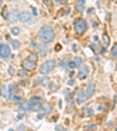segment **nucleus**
Masks as SVG:
<instances>
[{
  "label": "nucleus",
  "instance_id": "nucleus-5",
  "mask_svg": "<svg viewBox=\"0 0 117 131\" xmlns=\"http://www.w3.org/2000/svg\"><path fill=\"white\" fill-rule=\"evenodd\" d=\"M30 19H32V15H30V13L28 11H24V12H21V13H19V18H18V20H19L20 22H22V24L28 22Z\"/></svg>",
  "mask_w": 117,
  "mask_h": 131
},
{
  "label": "nucleus",
  "instance_id": "nucleus-23",
  "mask_svg": "<svg viewBox=\"0 0 117 131\" xmlns=\"http://www.w3.org/2000/svg\"><path fill=\"white\" fill-rule=\"evenodd\" d=\"M40 83L41 84H47V83H49V79L48 77H42V79H40Z\"/></svg>",
  "mask_w": 117,
  "mask_h": 131
},
{
  "label": "nucleus",
  "instance_id": "nucleus-7",
  "mask_svg": "<svg viewBox=\"0 0 117 131\" xmlns=\"http://www.w3.org/2000/svg\"><path fill=\"white\" fill-rule=\"evenodd\" d=\"M18 18H19V12L16 11V9H12V11L8 13L6 19H7L9 22H15L16 20H18Z\"/></svg>",
  "mask_w": 117,
  "mask_h": 131
},
{
  "label": "nucleus",
  "instance_id": "nucleus-36",
  "mask_svg": "<svg viewBox=\"0 0 117 131\" xmlns=\"http://www.w3.org/2000/svg\"><path fill=\"white\" fill-rule=\"evenodd\" d=\"M74 74H75L74 71H70V74H69V77H73V76H74Z\"/></svg>",
  "mask_w": 117,
  "mask_h": 131
},
{
  "label": "nucleus",
  "instance_id": "nucleus-24",
  "mask_svg": "<svg viewBox=\"0 0 117 131\" xmlns=\"http://www.w3.org/2000/svg\"><path fill=\"white\" fill-rule=\"evenodd\" d=\"M20 33V28L19 27H13L12 28V34H14V35H18Z\"/></svg>",
  "mask_w": 117,
  "mask_h": 131
},
{
  "label": "nucleus",
  "instance_id": "nucleus-22",
  "mask_svg": "<svg viewBox=\"0 0 117 131\" xmlns=\"http://www.w3.org/2000/svg\"><path fill=\"white\" fill-rule=\"evenodd\" d=\"M111 55L114 57H117V45H115L114 47H112V49H111Z\"/></svg>",
  "mask_w": 117,
  "mask_h": 131
},
{
  "label": "nucleus",
  "instance_id": "nucleus-3",
  "mask_svg": "<svg viewBox=\"0 0 117 131\" xmlns=\"http://www.w3.org/2000/svg\"><path fill=\"white\" fill-rule=\"evenodd\" d=\"M87 30V22L83 19H77L75 21V32L79 35H82Z\"/></svg>",
  "mask_w": 117,
  "mask_h": 131
},
{
  "label": "nucleus",
  "instance_id": "nucleus-15",
  "mask_svg": "<svg viewBox=\"0 0 117 131\" xmlns=\"http://www.w3.org/2000/svg\"><path fill=\"white\" fill-rule=\"evenodd\" d=\"M28 102H29L30 104H33V103H42V100H41V97H39V96H34V97H32Z\"/></svg>",
  "mask_w": 117,
  "mask_h": 131
},
{
  "label": "nucleus",
  "instance_id": "nucleus-14",
  "mask_svg": "<svg viewBox=\"0 0 117 131\" xmlns=\"http://www.w3.org/2000/svg\"><path fill=\"white\" fill-rule=\"evenodd\" d=\"M41 104L42 103H33V104H30L29 110H32V111H39V110H41Z\"/></svg>",
  "mask_w": 117,
  "mask_h": 131
},
{
  "label": "nucleus",
  "instance_id": "nucleus-31",
  "mask_svg": "<svg viewBox=\"0 0 117 131\" xmlns=\"http://www.w3.org/2000/svg\"><path fill=\"white\" fill-rule=\"evenodd\" d=\"M55 130H57V131H61V130H63V128L61 125H56L55 126Z\"/></svg>",
  "mask_w": 117,
  "mask_h": 131
},
{
  "label": "nucleus",
  "instance_id": "nucleus-2",
  "mask_svg": "<svg viewBox=\"0 0 117 131\" xmlns=\"http://www.w3.org/2000/svg\"><path fill=\"white\" fill-rule=\"evenodd\" d=\"M55 66H56V62H55V60H48V61H46V62H45L44 64L40 67V74H44V75H46V74L50 73V71H52L53 69L55 68Z\"/></svg>",
  "mask_w": 117,
  "mask_h": 131
},
{
  "label": "nucleus",
  "instance_id": "nucleus-29",
  "mask_svg": "<svg viewBox=\"0 0 117 131\" xmlns=\"http://www.w3.org/2000/svg\"><path fill=\"white\" fill-rule=\"evenodd\" d=\"M68 67H69V68H75V63L71 62V61H70V62L68 63Z\"/></svg>",
  "mask_w": 117,
  "mask_h": 131
},
{
  "label": "nucleus",
  "instance_id": "nucleus-40",
  "mask_svg": "<svg viewBox=\"0 0 117 131\" xmlns=\"http://www.w3.org/2000/svg\"><path fill=\"white\" fill-rule=\"evenodd\" d=\"M9 1H13V0H9Z\"/></svg>",
  "mask_w": 117,
  "mask_h": 131
},
{
  "label": "nucleus",
  "instance_id": "nucleus-10",
  "mask_svg": "<svg viewBox=\"0 0 117 131\" xmlns=\"http://www.w3.org/2000/svg\"><path fill=\"white\" fill-rule=\"evenodd\" d=\"M41 109L45 111V114L46 115H48V114H50V112L53 111V108H52V105L49 103H47V102H45V103H42L41 104Z\"/></svg>",
  "mask_w": 117,
  "mask_h": 131
},
{
  "label": "nucleus",
  "instance_id": "nucleus-35",
  "mask_svg": "<svg viewBox=\"0 0 117 131\" xmlns=\"http://www.w3.org/2000/svg\"><path fill=\"white\" fill-rule=\"evenodd\" d=\"M60 45H56V47H55V50H60Z\"/></svg>",
  "mask_w": 117,
  "mask_h": 131
},
{
  "label": "nucleus",
  "instance_id": "nucleus-19",
  "mask_svg": "<svg viewBox=\"0 0 117 131\" xmlns=\"http://www.w3.org/2000/svg\"><path fill=\"white\" fill-rule=\"evenodd\" d=\"M18 75H19L20 77H25V76H27V70H26V69H21V70L18 71Z\"/></svg>",
  "mask_w": 117,
  "mask_h": 131
},
{
  "label": "nucleus",
  "instance_id": "nucleus-37",
  "mask_svg": "<svg viewBox=\"0 0 117 131\" xmlns=\"http://www.w3.org/2000/svg\"><path fill=\"white\" fill-rule=\"evenodd\" d=\"M42 117H44V115H39V116H38V118H39V119H41V118H42Z\"/></svg>",
  "mask_w": 117,
  "mask_h": 131
},
{
  "label": "nucleus",
  "instance_id": "nucleus-1",
  "mask_svg": "<svg viewBox=\"0 0 117 131\" xmlns=\"http://www.w3.org/2000/svg\"><path fill=\"white\" fill-rule=\"evenodd\" d=\"M54 36H55L54 29H53L52 27H49V26L44 27L40 30V33H39V39H40V41L44 42V43L52 42V41L54 40Z\"/></svg>",
  "mask_w": 117,
  "mask_h": 131
},
{
  "label": "nucleus",
  "instance_id": "nucleus-18",
  "mask_svg": "<svg viewBox=\"0 0 117 131\" xmlns=\"http://www.w3.org/2000/svg\"><path fill=\"white\" fill-rule=\"evenodd\" d=\"M39 52H40L42 55H46L47 52H48V48H47L46 46H42V47H40V48H39Z\"/></svg>",
  "mask_w": 117,
  "mask_h": 131
},
{
  "label": "nucleus",
  "instance_id": "nucleus-20",
  "mask_svg": "<svg viewBox=\"0 0 117 131\" xmlns=\"http://www.w3.org/2000/svg\"><path fill=\"white\" fill-rule=\"evenodd\" d=\"M12 47H13L14 49H18L20 47V42L19 41H16V40H13L12 41Z\"/></svg>",
  "mask_w": 117,
  "mask_h": 131
},
{
  "label": "nucleus",
  "instance_id": "nucleus-28",
  "mask_svg": "<svg viewBox=\"0 0 117 131\" xmlns=\"http://www.w3.org/2000/svg\"><path fill=\"white\" fill-rule=\"evenodd\" d=\"M96 129H97V126L96 125H88V130H96Z\"/></svg>",
  "mask_w": 117,
  "mask_h": 131
},
{
  "label": "nucleus",
  "instance_id": "nucleus-41",
  "mask_svg": "<svg viewBox=\"0 0 117 131\" xmlns=\"http://www.w3.org/2000/svg\"><path fill=\"white\" fill-rule=\"evenodd\" d=\"M0 40H1V38H0Z\"/></svg>",
  "mask_w": 117,
  "mask_h": 131
},
{
  "label": "nucleus",
  "instance_id": "nucleus-27",
  "mask_svg": "<svg viewBox=\"0 0 117 131\" xmlns=\"http://www.w3.org/2000/svg\"><path fill=\"white\" fill-rule=\"evenodd\" d=\"M86 111H88L87 115H89V116H93V115H94L93 109H90V108H87V109H86Z\"/></svg>",
  "mask_w": 117,
  "mask_h": 131
},
{
  "label": "nucleus",
  "instance_id": "nucleus-8",
  "mask_svg": "<svg viewBox=\"0 0 117 131\" xmlns=\"http://www.w3.org/2000/svg\"><path fill=\"white\" fill-rule=\"evenodd\" d=\"M22 66H24V68L26 69V70H34V69L36 68L35 62H33V61H30V60H25L24 62H22Z\"/></svg>",
  "mask_w": 117,
  "mask_h": 131
},
{
  "label": "nucleus",
  "instance_id": "nucleus-12",
  "mask_svg": "<svg viewBox=\"0 0 117 131\" xmlns=\"http://www.w3.org/2000/svg\"><path fill=\"white\" fill-rule=\"evenodd\" d=\"M0 94H1V96L5 97V98H8L9 96H11L9 90H8V88L6 87V85H1V88H0Z\"/></svg>",
  "mask_w": 117,
  "mask_h": 131
},
{
  "label": "nucleus",
  "instance_id": "nucleus-38",
  "mask_svg": "<svg viewBox=\"0 0 117 131\" xmlns=\"http://www.w3.org/2000/svg\"><path fill=\"white\" fill-rule=\"evenodd\" d=\"M1 6H3V0H0V8H1Z\"/></svg>",
  "mask_w": 117,
  "mask_h": 131
},
{
  "label": "nucleus",
  "instance_id": "nucleus-6",
  "mask_svg": "<svg viewBox=\"0 0 117 131\" xmlns=\"http://www.w3.org/2000/svg\"><path fill=\"white\" fill-rule=\"evenodd\" d=\"M95 89H96L95 83H89V84L87 85V89H86V91H84L86 97H87V98L91 97V96L94 95V93H95Z\"/></svg>",
  "mask_w": 117,
  "mask_h": 131
},
{
  "label": "nucleus",
  "instance_id": "nucleus-17",
  "mask_svg": "<svg viewBox=\"0 0 117 131\" xmlns=\"http://www.w3.org/2000/svg\"><path fill=\"white\" fill-rule=\"evenodd\" d=\"M74 63H75V67H77V68H81L82 63H83V60H82L81 57H75V61H74Z\"/></svg>",
  "mask_w": 117,
  "mask_h": 131
},
{
  "label": "nucleus",
  "instance_id": "nucleus-9",
  "mask_svg": "<svg viewBox=\"0 0 117 131\" xmlns=\"http://www.w3.org/2000/svg\"><path fill=\"white\" fill-rule=\"evenodd\" d=\"M76 98H77V103L79 104H81V103H83V102L86 101V94H84V91L83 90H81L80 89L79 91H77V96H76Z\"/></svg>",
  "mask_w": 117,
  "mask_h": 131
},
{
  "label": "nucleus",
  "instance_id": "nucleus-34",
  "mask_svg": "<svg viewBox=\"0 0 117 131\" xmlns=\"http://www.w3.org/2000/svg\"><path fill=\"white\" fill-rule=\"evenodd\" d=\"M68 84L69 85H73L74 84V80H69V81H68Z\"/></svg>",
  "mask_w": 117,
  "mask_h": 131
},
{
  "label": "nucleus",
  "instance_id": "nucleus-39",
  "mask_svg": "<svg viewBox=\"0 0 117 131\" xmlns=\"http://www.w3.org/2000/svg\"><path fill=\"white\" fill-rule=\"evenodd\" d=\"M67 1H68V0H62L61 3H62V4H65V3H67Z\"/></svg>",
  "mask_w": 117,
  "mask_h": 131
},
{
  "label": "nucleus",
  "instance_id": "nucleus-25",
  "mask_svg": "<svg viewBox=\"0 0 117 131\" xmlns=\"http://www.w3.org/2000/svg\"><path fill=\"white\" fill-rule=\"evenodd\" d=\"M22 106H24V109H25V110H29V106H30L29 102H25V103L22 104Z\"/></svg>",
  "mask_w": 117,
  "mask_h": 131
},
{
  "label": "nucleus",
  "instance_id": "nucleus-13",
  "mask_svg": "<svg viewBox=\"0 0 117 131\" xmlns=\"http://www.w3.org/2000/svg\"><path fill=\"white\" fill-rule=\"evenodd\" d=\"M76 8H77V11H80V12L84 11V8H86V1L84 0H77L76 1Z\"/></svg>",
  "mask_w": 117,
  "mask_h": 131
},
{
  "label": "nucleus",
  "instance_id": "nucleus-30",
  "mask_svg": "<svg viewBox=\"0 0 117 131\" xmlns=\"http://www.w3.org/2000/svg\"><path fill=\"white\" fill-rule=\"evenodd\" d=\"M13 101H16V102H21V98L18 97V96H14L13 97Z\"/></svg>",
  "mask_w": 117,
  "mask_h": 131
},
{
  "label": "nucleus",
  "instance_id": "nucleus-11",
  "mask_svg": "<svg viewBox=\"0 0 117 131\" xmlns=\"http://www.w3.org/2000/svg\"><path fill=\"white\" fill-rule=\"evenodd\" d=\"M81 67H82V69L80 70V73H79V77L81 80H83V79H86V77H87L89 70H88V67H86V66H83V64H82Z\"/></svg>",
  "mask_w": 117,
  "mask_h": 131
},
{
  "label": "nucleus",
  "instance_id": "nucleus-33",
  "mask_svg": "<svg viewBox=\"0 0 117 131\" xmlns=\"http://www.w3.org/2000/svg\"><path fill=\"white\" fill-rule=\"evenodd\" d=\"M30 46H32V48H38V45H36L35 42H32V45H30Z\"/></svg>",
  "mask_w": 117,
  "mask_h": 131
},
{
  "label": "nucleus",
  "instance_id": "nucleus-16",
  "mask_svg": "<svg viewBox=\"0 0 117 131\" xmlns=\"http://www.w3.org/2000/svg\"><path fill=\"white\" fill-rule=\"evenodd\" d=\"M102 40H103V43L105 45V46H108V45L110 43V38H109V35H108L107 33H104V34H103V36H102Z\"/></svg>",
  "mask_w": 117,
  "mask_h": 131
},
{
  "label": "nucleus",
  "instance_id": "nucleus-32",
  "mask_svg": "<svg viewBox=\"0 0 117 131\" xmlns=\"http://www.w3.org/2000/svg\"><path fill=\"white\" fill-rule=\"evenodd\" d=\"M8 71H9V74H11V75H14V69L12 68V67H9V68H8Z\"/></svg>",
  "mask_w": 117,
  "mask_h": 131
},
{
  "label": "nucleus",
  "instance_id": "nucleus-26",
  "mask_svg": "<svg viewBox=\"0 0 117 131\" xmlns=\"http://www.w3.org/2000/svg\"><path fill=\"white\" fill-rule=\"evenodd\" d=\"M42 1H44V4L46 6H48V7H50V6H52V1H50V0H42Z\"/></svg>",
  "mask_w": 117,
  "mask_h": 131
},
{
  "label": "nucleus",
  "instance_id": "nucleus-4",
  "mask_svg": "<svg viewBox=\"0 0 117 131\" xmlns=\"http://www.w3.org/2000/svg\"><path fill=\"white\" fill-rule=\"evenodd\" d=\"M11 55V49L7 45H0V56L3 59H7Z\"/></svg>",
  "mask_w": 117,
  "mask_h": 131
},
{
  "label": "nucleus",
  "instance_id": "nucleus-21",
  "mask_svg": "<svg viewBox=\"0 0 117 131\" xmlns=\"http://www.w3.org/2000/svg\"><path fill=\"white\" fill-rule=\"evenodd\" d=\"M28 60L33 61V62H36V61H38V55H36V54H30Z\"/></svg>",
  "mask_w": 117,
  "mask_h": 131
}]
</instances>
